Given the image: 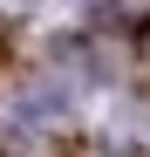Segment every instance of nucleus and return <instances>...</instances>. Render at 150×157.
<instances>
[{
	"mask_svg": "<svg viewBox=\"0 0 150 157\" xmlns=\"http://www.w3.org/2000/svg\"><path fill=\"white\" fill-rule=\"evenodd\" d=\"M14 7H34V0H14Z\"/></svg>",
	"mask_w": 150,
	"mask_h": 157,
	"instance_id": "f257e3e1",
	"label": "nucleus"
}]
</instances>
